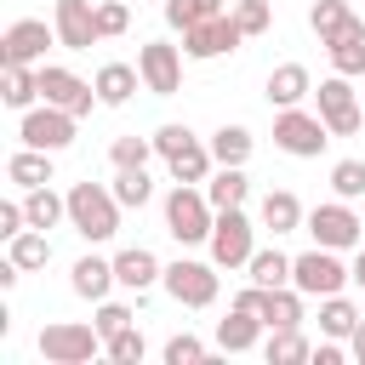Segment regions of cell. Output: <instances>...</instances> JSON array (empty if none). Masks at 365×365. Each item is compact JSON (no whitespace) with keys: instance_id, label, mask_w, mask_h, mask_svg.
I'll list each match as a JSON object with an SVG mask.
<instances>
[{"instance_id":"7dc6e473","label":"cell","mask_w":365,"mask_h":365,"mask_svg":"<svg viewBox=\"0 0 365 365\" xmlns=\"http://www.w3.org/2000/svg\"><path fill=\"white\" fill-rule=\"evenodd\" d=\"M348 348H354V359H359V365H365V319H359V325H354V336H348Z\"/></svg>"},{"instance_id":"2e32d148","label":"cell","mask_w":365,"mask_h":365,"mask_svg":"<svg viewBox=\"0 0 365 365\" xmlns=\"http://www.w3.org/2000/svg\"><path fill=\"white\" fill-rule=\"evenodd\" d=\"M319 46H325V57H331V68H336V74H348V80H354V74H365V17H354L348 29H336V34H331V40H319Z\"/></svg>"},{"instance_id":"cb8c5ba5","label":"cell","mask_w":365,"mask_h":365,"mask_svg":"<svg viewBox=\"0 0 365 365\" xmlns=\"http://www.w3.org/2000/svg\"><path fill=\"white\" fill-rule=\"evenodd\" d=\"M302 222H308L302 200H297L291 188H268V200H262V228L279 240V234H291V228H302Z\"/></svg>"},{"instance_id":"3957f363","label":"cell","mask_w":365,"mask_h":365,"mask_svg":"<svg viewBox=\"0 0 365 365\" xmlns=\"http://www.w3.org/2000/svg\"><path fill=\"white\" fill-rule=\"evenodd\" d=\"M103 354V331L97 325H80V319H51L40 331V359L46 365H86Z\"/></svg>"},{"instance_id":"836d02e7","label":"cell","mask_w":365,"mask_h":365,"mask_svg":"<svg viewBox=\"0 0 365 365\" xmlns=\"http://www.w3.org/2000/svg\"><path fill=\"white\" fill-rule=\"evenodd\" d=\"M245 274L257 279V285H291V257L279 251V245H268V251H251V262H245Z\"/></svg>"},{"instance_id":"603a6c76","label":"cell","mask_w":365,"mask_h":365,"mask_svg":"<svg viewBox=\"0 0 365 365\" xmlns=\"http://www.w3.org/2000/svg\"><path fill=\"white\" fill-rule=\"evenodd\" d=\"M245 194H251V177H245V165H217V171L205 177V200H211L217 211H234V205H245Z\"/></svg>"},{"instance_id":"d590c367","label":"cell","mask_w":365,"mask_h":365,"mask_svg":"<svg viewBox=\"0 0 365 365\" xmlns=\"http://www.w3.org/2000/svg\"><path fill=\"white\" fill-rule=\"evenodd\" d=\"M205 17H222V0H165V23L177 34L194 29V23H205Z\"/></svg>"},{"instance_id":"52a82bcc","label":"cell","mask_w":365,"mask_h":365,"mask_svg":"<svg viewBox=\"0 0 365 365\" xmlns=\"http://www.w3.org/2000/svg\"><path fill=\"white\" fill-rule=\"evenodd\" d=\"M348 279H354V268H342V257H336V251H325V245H314V251L291 257V285H297L302 297H336Z\"/></svg>"},{"instance_id":"bcb514c9","label":"cell","mask_w":365,"mask_h":365,"mask_svg":"<svg viewBox=\"0 0 365 365\" xmlns=\"http://www.w3.org/2000/svg\"><path fill=\"white\" fill-rule=\"evenodd\" d=\"M314 365H342V342H336V336H325V342L314 348Z\"/></svg>"},{"instance_id":"484cf974","label":"cell","mask_w":365,"mask_h":365,"mask_svg":"<svg viewBox=\"0 0 365 365\" xmlns=\"http://www.w3.org/2000/svg\"><path fill=\"white\" fill-rule=\"evenodd\" d=\"M23 211H29V228H57V222H68V194H57L51 182L46 188H29Z\"/></svg>"},{"instance_id":"1f68e13d","label":"cell","mask_w":365,"mask_h":365,"mask_svg":"<svg viewBox=\"0 0 365 365\" xmlns=\"http://www.w3.org/2000/svg\"><path fill=\"white\" fill-rule=\"evenodd\" d=\"M354 325H359V308L336 291V297H319V331L325 336H336V342H348L354 336Z\"/></svg>"},{"instance_id":"9c48e42d","label":"cell","mask_w":365,"mask_h":365,"mask_svg":"<svg viewBox=\"0 0 365 365\" xmlns=\"http://www.w3.org/2000/svg\"><path fill=\"white\" fill-rule=\"evenodd\" d=\"M160 285H165L171 302H182V308H211V302H217V262L177 257V262H165V279H160Z\"/></svg>"},{"instance_id":"8d00e7d4","label":"cell","mask_w":365,"mask_h":365,"mask_svg":"<svg viewBox=\"0 0 365 365\" xmlns=\"http://www.w3.org/2000/svg\"><path fill=\"white\" fill-rule=\"evenodd\" d=\"M103 354H108L114 365H143L148 342H143V331H137V325H125V331H114V336L103 342Z\"/></svg>"},{"instance_id":"5b68a950","label":"cell","mask_w":365,"mask_h":365,"mask_svg":"<svg viewBox=\"0 0 365 365\" xmlns=\"http://www.w3.org/2000/svg\"><path fill=\"white\" fill-rule=\"evenodd\" d=\"M302 228H308L314 245H325V251H348V245L365 240V222H359L354 200H325V205H314Z\"/></svg>"},{"instance_id":"4dcf8cb0","label":"cell","mask_w":365,"mask_h":365,"mask_svg":"<svg viewBox=\"0 0 365 365\" xmlns=\"http://www.w3.org/2000/svg\"><path fill=\"white\" fill-rule=\"evenodd\" d=\"M6 257L29 274V268H46L51 262V240H46V228H23L17 240H6Z\"/></svg>"},{"instance_id":"f546056e","label":"cell","mask_w":365,"mask_h":365,"mask_svg":"<svg viewBox=\"0 0 365 365\" xmlns=\"http://www.w3.org/2000/svg\"><path fill=\"white\" fill-rule=\"evenodd\" d=\"M165 165H171V182H205L211 165H217V154H211V143H188V148L171 154Z\"/></svg>"},{"instance_id":"7c38bea8","label":"cell","mask_w":365,"mask_h":365,"mask_svg":"<svg viewBox=\"0 0 365 365\" xmlns=\"http://www.w3.org/2000/svg\"><path fill=\"white\" fill-rule=\"evenodd\" d=\"M240 40H245V29L234 23V11H222V17H205V23L182 29V57H194V63H211V57L234 51Z\"/></svg>"},{"instance_id":"ab89813d","label":"cell","mask_w":365,"mask_h":365,"mask_svg":"<svg viewBox=\"0 0 365 365\" xmlns=\"http://www.w3.org/2000/svg\"><path fill=\"white\" fill-rule=\"evenodd\" d=\"M97 29H103V40L125 34V29H131V6H125V0H97Z\"/></svg>"},{"instance_id":"44dd1931","label":"cell","mask_w":365,"mask_h":365,"mask_svg":"<svg viewBox=\"0 0 365 365\" xmlns=\"http://www.w3.org/2000/svg\"><path fill=\"white\" fill-rule=\"evenodd\" d=\"M91 86H97V103H103V108H120V103H131V91L143 86V74H137L131 63H103Z\"/></svg>"},{"instance_id":"f1b7e54d","label":"cell","mask_w":365,"mask_h":365,"mask_svg":"<svg viewBox=\"0 0 365 365\" xmlns=\"http://www.w3.org/2000/svg\"><path fill=\"white\" fill-rule=\"evenodd\" d=\"M262 325L279 331V325H302V291L297 285H274L262 297Z\"/></svg>"},{"instance_id":"e0dca14e","label":"cell","mask_w":365,"mask_h":365,"mask_svg":"<svg viewBox=\"0 0 365 365\" xmlns=\"http://www.w3.org/2000/svg\"><path fill=\"white\" fill-rule=\"evenodd\" d=\"M114 274H120V285H125V291H137V297H143L148 285H160V279H165V268H160V257H154L148 245H125V251L114 257Z\"/></svg>"},{"instance_id":"d4e9b609","label":"cell","mask_w":365,"mask_h":365,"mask_svg":"<svg viewBox=\"0 0 365 365\" xmlns=\"http://www.w3.org/2000/svg\"><path fill=\"white\" fill-rule=\"evenodd\" d=\"M0 97H6V108L29 114V108L40 103V68H29V63H6V86H0Z\"/></svg>"},{"instance_id":"60d3db41","label":"cell","mask_w":365,"mask_h":365,"mask_svg":"<svg viewBox=\"0 0 365 365\" xmlns=\"http://www.w3.org/2000/svg\"><path fill=\"white\" fill-rule=\"evenodd\" d=\"M234 23H240V29H245V40H251V34H268L274 11H268V0H240V6H234Z\"/></svg>"},{"instance_id":"30bf717a","label":"cell","mask_w":365,"mask_h":365,"mask_svg":"<svg viewBox=\"0 0 365 365\" xmlns=\"http://www.w3.org/2000/svg\"><path fill=\"white\" fill-rule=\"evenodd\" d=\"M137 74H143V91H154V97H177V91H182V46L143 40V51H137Z\"/></svg>"},{"instance_id":"9a60e30c","label":"cell","mask_w":365,"mask_h":365,"mask_svg":"<svg viewBox=\"0 0 365 365\" xmlns=\"http://www.w3.org/2000/svg\"><path fill=\"white\" fill-rule=\"evenodd\" d=\"M51 40H57V29H46L40 17H17V23L6 29V40H0V57H6V63H29V68H40Z\"/></svg>"},{"instance_id":"83f0119b","label":"cell","mask_w":365,"mask_h":365,"mask_svg":"<svg viewBox=\"0 0 365 365\" xmlns=\"http://www.w3.org/2000/svg\"><path fill=\"white\" fill-rule=\"evenodd\" d=\"M114 200L120 205H131V211H143L148 200H154V182H148V165H114Z\"/></svg>"},{"instance_id":"74e56055","label":"cell","mask_w":365,"mask_h":365,"mask_svg":"<svg viewBox=\"0 0 365 365\" xmlns=\"http://www.w3.org/2000/svg\"><path fill=\"white\" fill-rule=\"evenodd\" d=\"M331 188H336V200H365V160H336Z\"/></svg>"},{"instance_id":"f35d334b","label":"cell","mask_w":365,"mask_h":365,"mask_svg":"<svg viewBox=\"0 0 365 365\" xmlns=\"http://www.w3.org/2000/svg\"><path fill=\"white\" fill-rule=\"evenodd\" d=\"M108 160H114V165H148V160H154V137H114Z\"/></svg>"},{"instance_id":"e575fe53","label":"cell","mask_w":365,"mask_h":365,"mask_svg":"<svg viewBox=\"0 0 365 365\" xmlns=\"http://www.w3.org/2000/svg\"><path fill=\"white\" fill-rule=\"evenodd\" d=\"M354 23V11H348V0H314L308 6V29L319 34V40H331L336 29H348Z\"/></svg>"},{"instance_id":"7402d4cb","label":"cell","mask_w":365,"mask_h":365,"mask_svg":"<svg viewBox=\"0 0 365 365\" xmlns=\"http://www.w3.org/2000/svg\"><path fill=\"white\" fill-rule=\"evenodd\" d=\"M6 177H11V188H23V194H29V188H46V182H51V154L23 143V148L6 160Z\"/></svg>"},{"instance_id":"7a4b0ae2","label":"cell","mask_w":365,"mask_h":365,"mask_svg":"<svg viewBox=\"0 0 365 365\" xmlns=\"http://www.w3.org/2000/svg\"><path fill=\"white\" fill-rule=\"evenodd\" d=\"M211 222H217V205L205 200L200 182H177L165 194V234L177 245H205L211 240Z\"/></svg>"},{"instance_id":"ba28073f","label":"cell","mask_w":365,"mask_h":365,"mask_svg":"<svg viewBox=\"0 0 365 365\" xmlns=\"http://www.w3.org/2000/svg\"><path fill=\"white\" fill-rule=\"evenodd\" d=\"M74 120H80V114H68V108H57V103H34V108L17 120V137H23L29 148L63 154V148L74 143Z\"/></svg>"},{"instance_id":"681fc988","label":"cell","mask_w":365,"mask_h":365,"mask_svg":"<svg viewBox=\"0 0 365 365\" xmlns=\"http://www.w3.org/2000/svg\"><path fill=\"white\" fill-rule=\"evenodd\" d=\"M160 6H165V0H160Z\"/></svg>"},{"instance_id":"d6986e66","label":"cell","mask_w":365,"mask_h":365,"mask_svg":"<svg viewBox=\"0 0 365 365\" xmlns=\"http://www.w3.org/2000/svg\"><path fill=\"white\" fill-rule=\"evenodd\" d=\"M262 331H268V325H262V314L228 308V319H217V348H222V354H251Z\"/></svg>"},{"instance_id":"277c9868","label":"cell","mask_w":365,"mask_h":365,"mask_svg":"<svg viewBox=\"0 0 365 365\" xmlns=\"http://www.w3.org/2000/svg\"><path fill=\"white\" fill-rule=\"evenodd\" d=\"M325 143H331V125H325L319 114H308L302 103L274 114V148H285L291 160H319Z\"/></svg>"},{"instance_id":"ac0fdd59","label":"cell","mask_w":365,"mask_h":365,"mask_svg":"<svg viewBox=\"0 0 365 365\" xmlns=\"http://www.w3.org/2000/svg\"><path fill=\"white\" fill-rule=\"evenodd\" d=\"M68 285H74V297H86V302H103V297L120 285V274H114V257H80V262H74V274H68Z\"/></svg>"},{"instance_id":"4fadbf2b","label":"cell","mask_w":365,"mask_h":365,"mask_svg":"<svg viewBox=\"0 0 365 365\" xmlns=\"http://www.w3.org/2000/svg\"><path fill=\"white\" fill-rule=\"evenodd\" d=\"M40 103H57V108H68V114H91L97 86L80 80L74 68H63V63H40Z\"/></svg>"},{"instance_id":"f6af8a7d","label":"cell","mask_w":365,"mask_h":365,"mask_svg":"<svg viewBox=\"0 0 365 365\" xmlns=\"http://www.w3.org/2000/svg\"><path fill=\"white\" fill-rule=\"evenodd\" d=\"M29 228V211H23V200H6L0 205V240H17Z\"/></svg>"},{"instance_id":"5bb4252c","label":"cell","mask_w":365,"mask_h":365,"mask_svg":"<svg viewBox=\"0 0 365 365\" xmlns=\"http://www.w3.org/2000/svg\"><path fill=\"white\" fill-rule=\"evenodd\" d=\"M51 29H57V46H68V51H91V46L103 40V29H97V0H57Z\"/></svg>"},{"instance_id":"d6a6232c","label":"cell","mask_w":365,"mask_h":365,"mask_svg":"<svg viewBox=\"0 0 365 365\" xmlns=\"http://www.w3.org/2000/svg\"><path fill=\"white\" fill-rule=\"evenodd\" d=\"M251 148H257V137H251L245 125H217V137H211L217 165H245V160H251Z\"/></svg>"},{"instance_id":"b9f144b4","label":"cell","mask_w":365,"mask_h":365,"mask_svg":"<svg viewBox=\"0 0 365 365\" xmlns=\"http://www.w3.org/2000/svg\"><path fill=\"white\" fill-rule=\"evenodd\" d=\"M131 319H137V314H131L125 302H108V297H103V302H97V319H91V325H97V331H103V342H108V336H114V331H125Z\"/></svg>"},{"instance_id":"4316f807","label":"cell","mask_w":365,"mask_h":365,"mask_svg":"<svg viewBox=\"0 0 365 365\" xmlns=\"http://www.w3.org/2000/svg\"><path fill=\"white\" fill-rule=\"evenodd\" d=\"M262 354H268V365H302V359H314V348H308L302 325H279V331H268Z\"/></svg>"},{"instance_id":"6da1fadb","label":"cell","mask_w":365,"mask_h":365,"mask_svg":"<svg viewBox=\"0 0 365 365\" xmlns=\"http://www.w3.org/2000/svg\"><path fill=\"white\" fill-rule=\"evenodd\" d=\"M120 200H114V188H103V182H74L68 188V228L80 234V240H91V245H103V240H114L120 234Z\"/></svg>"},{"instance_id":"c3c4849f","label":"cell","mask_w":365,"mask_h":365,"mask_svg":"<svg viewBox=\"0 0 365 365\" xmlns=\"http://www.w3.org/2000/svg\"><path fill=\"white\" fill-rule=\"evenodd\" d=\"M354 279H359V291H365V245H359V257H354Z\"/></svg>"},{"instance_id":"7bdbcfd3","label":"cell","mask_w":365,"mask_h":365,"mask_svg":"<svg viewBox=\"0 0 365 365\" xmlns=\"http://www.w3.org/2000/svg\"><path fill=\"white\" fill-rule=\"evenodd\" d=\"M205 354H211V348H205V342H200V336H188V331H182V336H171V342H165V365H200V359H205Z\"/></svg>"},{"instance_id":"8fae6325","label":"cell","mask_w":365,"mask_h":365,"mask_svg":"<svg viewBox=\"0 0 365 365\" xmlns=\"http://www.w3.org/2000/svg\"><path fill=\"white\" fill-rule=\"evenodd\" d=\"M314 97H319V120L331 125V137H354V131L365 125V114H359V97H354V86H348V74L319 80V86H314Z\"/></svg>"},{"instance_id":"ffe728a7","label":"cell","mask_w":365,"mask_h":365,"mask_svg":"<svg viewBox=\"0 0 365 365\" xmlns=\"http://www.w3.org/2000/svg\"><path fill=\"white\" fill-rule=\"evenodd\" d=\"M302 97H314L308 68H302V63H279V68L268 74V108H297Z\"/></svg>"},{"instance_id":"ee69618b","label":"cell","mask_w":365,"mask_h":365,"mask_svg":"<svg viewBox=\"0 0 365 365\" xmlns=\"http://www.w3.org/2000/svg\"><path fill=\"white\" fill-rule=\"evenodd\" d=\"M188 143H194V131H188V125H177V120L154 131V154H160V160H171V154H182Z\"/></svg>"},{"instance_id":"8992f818","label":"cell","mask_w":365,"mask_h":365,"mask_svg":"<svg viewBox=\"0 0 365 365\" xmlns=\"http://www.w3.org/2000/svg\"><path fill=\"white\" fill-rule=\"evenodd\" d=\"M211 262L217 268H245L251 262V251H257V228H251V217H245V205H234V211H217V222H211Z\"/></svg>"}]
</instances>
